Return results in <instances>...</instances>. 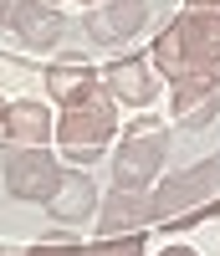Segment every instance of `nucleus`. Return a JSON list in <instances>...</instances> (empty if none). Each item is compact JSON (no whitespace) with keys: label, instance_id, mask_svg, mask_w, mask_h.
<instances>
[{"label":"nucleus","instance_id":"obj_1","mask_svg":"<svg viewBox=\"0 0 220 256\" xmlns=\"http://www.w3.org/2000/svg\"><path fill=\"white\" fill-rule=\"evenodd\" d=\"M205 216H220V154H210V159L154 184V220L159 226L184 230Z\"/></svg>","mask_w":220,"mask_h":256},{"label":"nucleus","instance_id":"obj_2","mask_svg":"<svg viewBox=\"0 0 220 256\" xmlns=\"http://www.w3.org/2000/svg\"><path fill=\"white\" fill-rule=\"evenodd\" d=\"M154 67L159 77H180L190 67L220 62V10H184L154 36Z\"/></svg>","mask_w":220,"mask_h":256},{"label":"nucleus","instance_id":"obj_3","mask_svg":"<svg viewBox=\"0 0 220 256\" xmlns=\"http://www.w3.org/2000/svg\"><path fill=\"white\" fill-rule=\"evenodd\" d=\"M118 102L108 98V92H98V98H87V102H77V108H62V118H56V148L67 159H77V164H92V159H102V148L113 144V128H118Z\"/></svg>","mask_w":220,"mask_h":256},{"label":"nucleus","instance_id":"obj_4","mask_svg":"<svg viewBox=\"0 0 220 256\" xmlns=\"http://www.w3.org/2000/svg\"><path fill=\"white\" fill-rule=\"evenodd\" d=\"M169 159V134L154 123H138L118 148H113V184L118 190H154L159 169Z\"/></svg>","mask_w":220,"mask_h":256},{"label":"nucleus","instance_id":"obj_5","mask_svg":"<svg viewBox=\"0 0 220 256\" xmlns=\"http://www.w3.org/2000/svg\"><path fill=\"white\" fill-rule=\"evenodd\" d=\"M6 31H10V41H16L20 52L41 56V52L62 46V36H67V20H62V10L52 6V0H16V10H10V20H6Z\"/></svg>","mask_w":220,"mask_h":256},{"label":"nucleus","instance_id":"obj_6","mask_svg":"<svg viewBox=\"0 0 220 256\" xmlns=\"http://www.w3.org/2000/svg\"><path fill=\"white\" fill-rule=\"evenodd\" d=\"M174 118L190 123V128H205L215 113H220V62H210V67H190L174 77Z\"/></svg>","mask_w":220,"mask_h":256},{"label":"nucleus","instance_id":"obj_7","mask_svg":"<svg viewBox=\"0 0 220 256\" xmlns=\"http://www.w3.org/2000/svg\"><path fill=\"white\" fill-rule=\"evenodd\" d=\"M62 180V159L52 148H10L6 154V190L16 200H52Z\"/></svg>","mask_w":220,"mask_h":256},{"label":"nucleus","instance_id":"obj_8","mask_svg":"<svg viewBox=\"0 0 220 256\" xmlns=\"http://www.w3.org/2000/svg\"><path fill=\"white\" fill-rule=\"evenodd\" d=\"M102 92L123 108H148L159 98V67L148 56H118L102 67Z\"/></svg>","mask_w":220,"mask_h":256},{"label":"nucleus","instance_id":"obj_9","mask_svg":"<svg viewBox=\"0 0 220 256\" xmlns=\"http://www.w3.org/2000/svg\"><path fill=\"white\" fill-rule=\"evenodd\" d=\"M148 26V0H102L82 16V31L98 41V46H118V41H134Z\"/></svg>","mask_w":220,"mask_h":256},{"label":"nucleus","instance_id":"obj_10","mask_svg":"<svg viewBox=\"0 0 220 256\" xmlns=\"http://www.w3.org/2000/svg\"><path fill=\"white\" fill-rule=\"evenodd\" d=\"M0 138H6V148H46L56 138V118L41 98H16V102H6Z\"/></svg>","mask_w":220,"mask_h":256},{"label":"nucleus","instance_id":"obj_11","mask_svg":"<svg viewBox=\"0 0 220 256\" xmlns=\"http://www.w3.org/2000/svg\"><path fill=\"white\" fill-rule=\"evenodd\" d=\"M98 236H134L154 220V190H108V200L98 205Z\"/></svg>","mask_w":220,"mask_h":256},{"label":"nucleus","instance_id":"obj_12","mask_svg":"<svg viewBox=\"0 0 220 256\" xmlns=\"http://www.w3.org/2000/svg\"><path fill=\"white\" fill-rule=\"evenodd\" d=\"M98 184H92V174L87 169H62V180H56V190H52V200H46V210H52V220L56 226H87L98 216Z\"/></svg>","mask_w":220,"mask_h":256},{"label":"nucleus","instance_id":"obj_13","mask_svg":"<svg viewBox=\"0 0 220 256\" xmlns=\"http://www.w3.org/2000/svg\"><path fill=\"white\" fill-rule=\"evenodd\" d=\"M46 92L62 102V108H77V102L102 92V72L92 67V62H82V56H62L46 72Z\"/></svg>","mask_w":220,"mask_h":256},{"label":"nucleus","instance_id":"obj_14","mask_svg":"<svg viewBox=\"0 0 220 256\" xmlns=\"http://www.w3.org/2000/svg\"><path fill=\"white\" fill-rule=\"evenodd\" d=\"M87 256H144V230H134V236H98L87 246Z\"/></svg>","mask_w":220,"mask_h":256},{"label":"nucleus","instance_id":"obj_15","mask_svg":"<svg viewBox=\"0 0 220 256\" xmlns=\"http://www.w3.org/2000/svg\"><path fill=\"white\" fill-rule=\"evenodd\" d=\"M26 256H87V246H77L72 236H41V241H31Z\"/></svg>","mask_w":220,"mask_h":256},{"label":"nucleus","instance_id":"obj_16","mask_svg":"<svg viewBox=\"0 0 220 256\" xmlns=\"http://www.w3.org/2000/svg\"><path fill=\"white\" fill-rule=\"evenodd\" d=\"M159 256H200V251H190V246H164Z\"/></svg>","mask_w":220,"mask_h":256},{"label":"nucleus","instance_id":"obj_17","mask_svg":"<svg viewBox=\"0 0 220 256\" xmlns=\"http://www.w3.org/2000/svg\"><path fill=\"white\" fill-rule=\"evenodd\" d=\"M10 10H16V0H0V31H6V20H10Z\"/></svg>","mask_w":220,"mask_h":256},{"label":"nucleus","instance_id":"obj_18","mask_svg":"<svg viewBox=\"0 0 220 256\" xmlns=\"http://www.w3.org/2000/svg\"><path fill=\"white\" fill-rule=\"evenodd\" d=\"M190 10H220V0H190Z\"/></svg>","mask_w":220,"mask_h":256},{"label":"nucleus","instance_id":"obj_19","mask_svg":"<svg viewBox=\"0 0 220 256\" xmlns=\"http://www.w3.org/2000/svg\"><path fill=\"white\" fill-rule=\"evenodd\" d=\"M0 118H6V98H0Z\"/></svg>","mask_w":220,"mask_h":256}]
</instances>
